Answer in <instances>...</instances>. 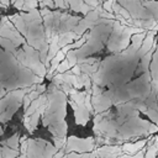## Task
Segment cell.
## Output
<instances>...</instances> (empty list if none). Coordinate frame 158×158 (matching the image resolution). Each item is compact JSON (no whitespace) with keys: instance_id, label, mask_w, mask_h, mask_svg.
<instances>
[{"instance_id":"1","label":"cell","mask_w":158,"mask_h":158,"mask_svg":"<svg viewBox=\"0 0 158 158\" xmlns=\"http://www.w3.org/2000/svg\"><path fill=\"white\" fill-rule=\"evenodd\" d=\"M47 95L48 104L44 114L42 115V122L52 132L54 146L58 149H62L67 144V123L64 121L67 94L52 83V86L51 89H48Z\"/></svg>"},{"instance_id":"2","label":"cell","mask_w":158,"mask_h":158,"mask_svg":"<svg viewBox=\"0 0 158 158\" xmlns=\"http://www.w3.org/2000/svg\"><path fill=\"white\" fill-rule=\"evenodd\" d=\"M9 20L15 25V27L20 31V33L23 35L27 43L40 52V57L42 62L46 63L49 44L47 41L44 25H42L41 11L35 9L28 11V14L11 15L9 16Z\"/></svg>"},{"instance_id":"3","label":"cell","mask_w":158,"mask_h":158,"mask_svg":"<svg viewBox=\"0 0 158 158\" xmlns=\"http://www.w3.org/2000/svg\"><path fill=\"white\" fill-rule=\"evenodd\" d=\"M41 15L44 21L47 41H49L53 35H60L69 31L75 32L78 23L81 20L79 16H72L59 11H49L47 7H42Z\"/></svg>"},{"instance_id":"4","label":"cell","mask_w":158,"mask_h":158,"mask_svg":"<svg viewBox=\"0 0 158 158\" xmlns=\"http://www.w3.org/2000/svg\"><path fill=\"white\" fill-rule=\"evenodd\" d=\"M59 149L43 139H28L26 151L27 158H53Z\"/></svg>"},{"instance_id":"5","label":"cell","mask_w":158,"mask_h":158,"mask_svg":"<svg viewBox=\"0 0 158 158\" xmlns=\"http://www.w3.org/2000/svg\"><path fill=\"white\" fill-rule=\"evenodd\" d=\"M95 148V141L94 138L89 137V138H78L74 136H70L67 138V144L64 147L65 153H72V152H77V153H86V152H91Z\"/></svg>"},{"instance_id":"6","label":"cell","mask_w":158,"mask_h":158,"mask_svg":"<svg viewBox=\"0 0 158 158\" xmlns=\"http://www.w3.org/2000/svg\"><path fill=\"white\" fill-rule=\"evenodd\" d=\"M69 104L74 111V116H75V123L78 125H85L90 117V112L88 110V107L85 106V104H77L73 100L69 99Z\"/></svg>"},{"instance_id":"7","label":"cell","mask_w":158,"mask_h":158,"mask_svg":"<svg viewBox=\"0 0 158 158\" xmlns=\"http://www.w3.org/2000/svg\"><path fill=\"white\" fill-rule=\"evenodd\" d=\"M47 104H48V101H47L46 104H42L31 116L23 117L25 127H26V130H27L30 133H32V132L36 130L37 123H38V120H40V116H42V115L44 114V111H46V109H47Z\"/></svg>"},{"instance_id":"8","label":"cell","mask_w":158,"mask_h":158,"mask_svg":"<svg viewBox=\"0 0 158 158\" xmlns=\"http://www.w3.org/2000/svg\"><path fill=\"white\" fill-rule=\"evenodd\" d=\"M80 69L83 73L88 74L90 78L99 70V65H100V60L96 58H84L78 62Z\"/></svg>"},{"instance_id":"9","label":"cell","mask_w":158,"mask_h":158,"mask_svg":"<svg viewBox=\"0 0 158 158\" xmlns=\"http://www.w3.org/2000/svg\"><path fill=\"white\" fill-rule=\"evenodd\" d=\"M122 147H114V146H105L98 148L95 151V156L99 158H116L121 154Z\"/></svg>"},{"instance_id":"10","label":"cell","mask_w":158,"mask_h":158,"mask_svg":"<svg viewBox=\"0 0 158 158\" xmlns=\"http://www.w3.org/2000/svg\"><path fill=\"white\" fill-rule=\"evenodd\" d=\"M65 5H67V7H70L73 11L80 12L83 15H86L91 10H94V7L88 5L84 0H65Z\"/></svg>"},{"instance_id":"11","label":"cell","mask_w":158,"mask_h":158,"mask_svg":"<svg viewBox=\"0 0 158 158\" xmlns=\"http://www.w3.org/2000/svg\"><path fill=\"white\" fill-rule=\"evenodd\" d=\"M42 93L36 88L35 90H32V91H30V93H27L25 96H23V101H22V105H23V109L26 110L28 106H30V104L35 100V99H37L40 95H41Z\"/></svg>"},{"instance_id":"12","label":"cell","mask_w":158,"mask_h":158,"mask_svg":"<svg viewBox=\"0 0 158 158\" xmlns=\"http://www.w3.org/2000/svg\"><path fill=\"white\" fill-rule=\"evenodd\" d=\"M144 143H146V141H141V142H137V143H135V144H132V143H126V144L122 146V151H126L127 153L132 154V153H136L137 151H139V149L144 146Z\"/></svg>"},{"instance_id":"13","label":"cell","mask_w":158,"mask_h":158,"mask_svg":"<svg viewBox=\"0 0 158 158\" xmlns=\"http://www.w3.org/2000/svg\"><path fill=\"white\" fill-rule=\"evenodd\" d=\"M70 68H72V65H70L69 60L65 58V59H63V60L59 63V65H58L57 69H56V73H65V72H68Z\"/></svg>"},{"instance_id":"14","label":"cell","mask_w":158,"mask_h":158,"mask_svg":"<svg viewBox=\"0 0 158 158\" xmlns=\"http://www.w3.org/2000/svg\"><path fill=\"white\" fill-rule=\"evenodd\" d=\"M67 158H96L95 153H68L65 156Z\"/></svg>"},{"instance_id":"15","label":"cell","mask_w":158,"mask_h":158,"mask_svg":"<svg viewBox=\"0 0 158 158\" xmlns=\"http://www.w3.org/2000/svg\"><path fill=\"white\" fill-rule=\"evenodd\" d=\"M157 151H158V138H157V143H154V146H152L148 149V152L146 154V158H154L156 154H157Z\"/></svg>"},{"instance_id":"16","label":"cell","mask_w":158,"mask_h":158,"mask_svg":"<svg viewBox=\"0 0 158 158\" xmlns=\"http://www.w3.org/2000/svg\"><path fill=\"white\" fill-rule=\"evenodd\" d=\"M38 5H40L41 9L42 7H54L56 6V4H54L53 0H44V1H41Z\"/></svg>"},{"instance_id":"17","label":"cell","mask_w":158,"mask_h":158,"mask_svg":"<svg viewBox=\"0 0 158 158\" xmlns=\"http://www.w3.org/2000/svg\"><path fill=\"white\" fill-rule=\"evenodd\" d=\"M54 4H56V7H59V9H65L67 5H65V0H53Z\"/></svg>"},{"instance_id":"18","label":"cell","mask_w":158,"mask_h":158,"mask_svg":"<svg viewBox=\"0 0 158 158\" xmlns=\"http://www.w3.org/2000/svg\"><path fill=\"white\" fill-rule=\"evenodd\" d=\"M121 158H143V153L142 152H138V153H135L133 156L125 154V156H121Z\"/></svg>"},{"instance_id":"19","label":"cell","mask_w":158,"mask_h":158,"mask_svg":"<svg viewBox=\"0 0 158 158\" xmlns=\"http://www.w3.org/2000/svg\"><path fill=\"white\" fill-rule=\"evenodd\" d=\"M0 2H2L5 6H7V5L10 4V0H0Z\"/></svg>"},{"instance_id":"20","label":"cell","mask_w":158,"mask_h":158,"mask_svg":"<svg viewBox=\"0 0 158 158\" xmlns=\"http://www.w3.org/2000/svg\"><path fill=\"white\" fill-rule=\"evenodd\" d=\"M38 1H40V2H41V1H44V0H38Z\"/></svg>"}]
</instances>
